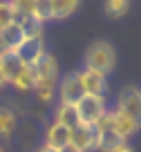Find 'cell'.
I'll use <instances>...</instances> for the list:
<instances>
[{
  "mask_svg": "<svg viewBox=\"0 0 141 152\" xmlns=\"http://www.w3.org/2000/svg\"><path fill=\"white\" fill-rule=\"evenodd\" d=\"M96 141H99V132L94 125H76V128L70 130V145H74L79 152H87L92 148H96Z\"/></svg>",
  "mask_w": 141,
  "mask_h": 152,
  "instance_id": "cell-6",
  "label": "cell"
},
{
  "mask_svg": "<svg viewBox=\"0 0 141 152\" xmlns=\"http://www.w3.org/2000/svg\"><path fill=\"white\" fill-rule=\"evenodd\" d=\"M7 52V47H5V45H2V43H0V56H2V54H5Z\"/></svg>",
  "mask_w": 141,
  "mask_h": 152,
  "instance_id": "cell-26",
  "label": "cell"
},
{
  "mask_svg": "<svg viewBox=\"0 0 141 152\" xmlns=\"http://www.w3.org/2000/svg\"><path fill=\"white\" fill-rule=\"evenodd\" d=\"M23 40H25V34H23V29H20V25L16 20L0 29V43L7 47V52H14Z\"/></svg>",
  "mask_w": 141,
  "mask_h": 152,
  "instance_id": "cell-12",
  "label": "cell"
},
{
  "mask_svg": "<svg viewBox=\"0 0 141 152\" xmlns=\"http://www.w3.org/2000/svg\"><path fill=\"white\" fill-rule=\"evenodd\" d=\"M117 152H134V150H132V148H130V145H128V143H126V145H121V148H119Z\"/></svg>",
  "mask_w": 141,
  "mask_h": 152,
  "instance_id": "cell-25",
  "label": "cell"
},
{
  "mask_svg": "<svg viewBox=\"0 0 141 152\" xmlns=\"http://www.w3.org/2000/svg\"><path fill=\"white\" fill-rule=\"evenodd\" d=\"M79 78H81V85H83L85 94H103L105 92V74H101V72L83 67L79 72Z\"/></svg>",
  "mask_w": 141,
  "mask_h": 152,
  "instance_id": "cell-9",
  "label": "cell"
},
{
  "mask_svg": "<svg viewBox=\"0 0 141 152\" xmlns=\"http://www.w3.org/2000/svg\"><path fill=\"white\" fill-rule=\"evenodd\" d=\"M16 23L20 25L25 38H40V36H43V23H40V20H38L34 14L18 16V18H16Z\"/></svg>",
  "mask_w": 141,
  "mask_h": 152,
  "instance_id": "cell-14",
  "label": "cell"
},
{
  "mask_svg": "<svg viewBox=\"0 0 141 152\" xmlns=\"http://www.w3.org/2000/svg\"><path fill=\"white\" fill-rule=\"evenodd\" d=\"M58 152H79V150H76L74 145H65V148H61Z\"/></svg>",
  "mask_w": 141,
  "mask_h": 152,
  "instance_id": "cell-24",
  "label": "cell"
},
{
  "mask_svg": "<svg viewBox=\"0 0 141 152\" xmlns=\"http://www.w3.org/2000/svg\"><path fill=\"white\" fill-rule=\"evenodd\" d=\"M20 67H23V63L18 61V56H16L14 52H5L0 56V74L5 76L7 83L14 81V76L20 72Z\"/></svg>",
  "mask_w": 141,
  "mask_h": 152,
  "instance_id": "cell-13",
  "label": "cell"
},
{
  "mask_svg": "<svg viewBox=\"0 0 141 152\" xmlns=\"http://www.w3.org/2000/svg\"><path fill=\"white\" fill-rule=\"evenodd\" d=\"M14 54L18 56V61L27 67H34L36 61L45 54V43H43V36L40 38H25L23 43L14 49Z\"/></svg>",
  "mask_w": 141,
  "mask_h": 152,
  "instance_id": "cell-5",
  "label": "cell"
},
{
  "mask_svg": "<svg viewBox=\"0 0 141 152\" xmlns=\"http://www.w3.org/2000/svg\"><path fill=\"white\" fill-rule=\"evenodd\" d=\"M18 125V119H16V114L11 107L7 105H0V137H11V132L16 130Z\"/></svg>",
  "mask_w": 141,
  "mask_h": 152,
  "instance_id": "cell-16",
  "label": "cell"
},
{
  "mask_svg": "<svg viewBox=\"0 0 141 152\" xmlns=\"http://www.w3.org/2000/svg\"><path fill=\"white\" fill-rule=\"evenodd\" d=\"M16 20V11L11 2H0V29Z\"/></svg>",
  "mask_w": 141,
  "mask_h": 152,
  "instance_id": "cell-22",
  "label": "cell"
},
{
  "mask_svg": "<svg viewBox=\"0 0 141 152\" xmlns=\"http://www.w3.org/2000/svg\"><path fill=\"white\" fill-rule=\"evenodd\" d=\"M103 9H105V14H108L110 18H119V16H123L130 9V5H128V0H108Z\"/></svg>",
  "mask_w": 141,
  "mask_h": 152,
  "instance_id": "cell-19",
  "label": "cell"
},
{
  "mask_svg": "<svg viewBox=\"0 0 141 152\" xmlns=\"http://www.w3.org/2000/svg\"><path fill=\"white\" fill-rule=\"evenodd\" d=\"M61 105H76L81 99H83V85H81L79 72H70L61 81Z\"/></svg>",
  "mask_w": 141,
  "mask_h": 152,
  "instance_id": "cell-7",
  "label": "cell"
},
{
  "mask_svg": "<svg viewBox=\"0 0 141 152\" xmlns=\"http://www.w3.org/2000/svg\"><path fill=\"white\" fill-rule=\"evenodd\" d=\"M117 110H121L126 116H130L137 125L141 128V90L137 85H130L119 92Z\"/></svg>",
  "mask_w": 141,
  "mask_h": 152,
  "instance_id": "cell-3",
  "label": "cell"
},
{
  "mask_svg": "<svg viewBox=\"0 0 141 152\" xmlns=\"http://www.w3.org/2000/svg\"><path fill=\"white\" fill-rule=\"evenodd\" d=\"M36 152H58V150H54V148H49V145H45V143H43V145L38 148Z\"/></svg>",
  "mask_w": 141,
  "mask_h": 152,
  "instance_id": "cell-23",
  "label": "cell"
},
{
  "mask_svg": "<svg viewBox=\"0 0 141 152\" xmlns=\"http://www.w3.org/2000/svg\"><path fill=\"white\" fill-rule=\"evenodd\" d=\"M34 90L38 92L40 101H52L54 92H56V81H36V87Z\"/></svg>",
  "mask_w": 141,
  "mask_h": 152,
  "instance_id": "cell-20",
  "label": "cell"
},
{
  "mask_svg": "<svg viewBox=\"0 0 141 152\" xmlns=\"http://www.w3.org/2000/svg\"><path fill=\"white\" fill-rule=\"evenodd\" d=\"M0 152H2V150H0Z\"/></svg>",
  "mask_w": 141,
  "mask_h": 152,
  "instance_id": "cell-27",
  "label": "cell"
},
{
  "mask_svg": "<svg viewBox=\"0 0 141 152\" xmlns=\"http://www.w3.org/2000/svg\"><path fill=\"white\" fill-rule=\"evenodd\" d=\"M11 85H16L18 90H23V92L34 90V87H36V74H34V69H32V67H27V65H23V67H20V72L14 76Z\"/></svg>",
  "mask_w": 141,
  "mask_h": 152,
  "instance_id": "cell-17",
  "label": "cell"
},
{
  "mask_svg": "<svg viewBox=\"0 0 141 152\" xmlns=\"http://www.w3.org/2000/svg\"><path fill=\"white\" fill-rule=\"evenodd\" d=\"M45 145L54 148V150H61V148L70 145V128H65V125H58L56 121H54V123L47 128Z\"/></svg>",
  "mask_w": 141,
  "mask_h": 152,
  "instance_id": "cell-11",
  "label": "cell"
},
{
  "mask_svg": "<svg viewBox=\"0 0 141 152\" xmlns=\"http://www.w3.org/2000/svg\"><path fill=\"white\" fill-rule=\"evenodd\" d=\"M34 74H36V81H56L58 76V67H56V58L52 54H43L36 61V65L32 67Z\"/></svg>",
  "mask_w": 141,
  "mask_h": 152,
  "instance_id": "cell-10",
  "label": "cell"
},
{
  "mask_svg": "<svg viewBox=\"0 0 141 152\" xmlns=\"http://www.w3.org/2000/svg\"><path fill=\"white\" fill-rule=\"evenodd\" d=\"M34 16H36L40 23L52 20V7H49V0H34Z\"/></svg>",
  "mask_w": 141,
  "mask_h": 152,
  "instance_id": "cell-21",
  "label": "cell"
},
{
  "mask_svg": "<svg viewBox=\"0 0 141 152\" xmlns=\"http://www.w3.org/2000/svg\"><path fill=\"white\" fill-rule=\"evenodd\" d=\"M49 7H52V20H61L70 18L79 9V2L76 0H49Z\"/></svg>",
  "mask_w": 141,
  "mask_h": 152,
  "instance_id": "cell-15",
  "label": "cell"
},
{
  "mask_svg": "<svg viewBox=\"0 0 141 152\" xmlns=\"http://www.w3.org/2000/svg\"><path fill=\"white\" fill-rule=\"evenodd\" d=\"M85 67L94 69V72H101V74H108L114 67V49L103 40L92 43L87 47V52H85Z\"/></svg>",
  "mask_w": 141,
  "mask_h": 152,
  "instance_id": "cell-2",
  "label": "cell"
},
{
  "mask_svg": "<svg viewBox=\"0 0 141 152\" xmlns=\"http://www.w3.org/2000/svg\"><path fill=\"white\" fill-rule=\"evenodd\" d=\"M94 128H96V132H99L96 148H99L101 152H117L121 145H126V139H123L121 134H119L117 130L110 125L108 112H105V116H103V119H101L96 125H94Z\"/></svg>",
  "mask_w": 141,
  "mask_h": 152,
  "instance_id": "cell-4",
  "label": "cell"
},
{
  "mask_svg": "<svg viewBox=\"0 0 141 152\" xmlns=\"http://www.w3.org/2000/svg\"><path fill=\"white\" fill-rule=\"evenodd\" d=\"M56 123L65 125V128H76L79 125V114H76L74 105H58L56 107Z\"/></svg>",
  "mask_w": 141,
  "mask_h": 152,
  "instance_id": "cell-18",
  "label": "cell"
},
{
  "mask_svg": "<svg viewBox=\"0 0 141 152\" xmlns=\"http://www.w3.org/2000/svg\"><path fill=\"white\" fill-rule=\"evenodd\" d=\"M74 107L81 125H96L108 112V101L103 94H83V99Z\"/></svg>",
  "mask_w": 141,
  "mask_h": 152,
  "instance_id": "cell-1",
  "label": "cell"
},
{
  "mask_svg": "<svg viewBox=\"0 0 141 152\" xmlns=\"http://www.w3.org/2000/svg\"><path fill=\"white\" fill-rule=\"evenodd\" d=\"M108 119H110V125H112L123 139H128L130 134H134V132H139V130H141L130 116H126V114H123L121 110H117V107H112V110L108 107Z\"/></svg>",
  "mask_w": 141,
  "mask_h": 152,
  "instance_id": "cell-8",
  "label": "cell"
}]
</instances>
